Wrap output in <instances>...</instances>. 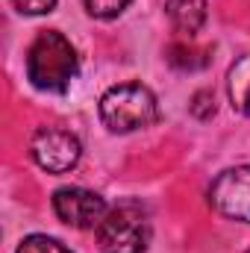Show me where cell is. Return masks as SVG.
Listing matches in <instances>:
<instances>
[{
	"label": "cell",
	"instance_id": "obj_1",
	"mask_svg": "<svg viewBox=\"0 0 250 253\" xmlns=\"http://www.w3.org/2000/svg\"><path fill=\"white\" fill-rule=\"evenodd\" d=\"M80 71L77 50L71 42L56 30H44L36 36V42L27 50V80L39 91H53L62 94L65 88L74 83Z\"/></svg>",
	"mask_w": 250,
	"mask_h": 253
},
{
	"label": "cell",
	"instance_id": "obj_2",
	"mask_svg": "<svg viewBox=\"0 0 250 253\" xmlns=\"http://www.w3.org/2000/svg\"><path fill=\"white\" fill-rule=\"evenodd\" d=\"M159 118L156 94L141 83H121L112 85L100 97V121L112 132H135Z\"/></svg>",
	"mask_w": 250,
	"mask_h": 253
},
{
	"label": "cell",
	"instance_id": "obj_3",
	"mask_svg": "<svg viewBox=\"0 0 250 253\" xmlns=\"http://www.w3.org/2000/svg\"><path fill=\"white\" fill-rule=\"evenodd\" d=\"M150 239L153 224L141 203H121L109 209L97 227V245L103 253H144Z\"/></svg>",
	"mask_w": 250,
	"mask_h": 253
},
{
	"label": "cell",
	"instance_id": "obj_4",
	"mask_svg": "<svg viewBox=\"0 0 250 253\" xmlns=\"http://www.w3.org/2000/svg\"><path fill=\"white\" fill-rule=\"evenodd\" d=\"M30 153L36 159V165L47 174H65L71 171L80 156H83V147H80V138L68 129L59 126H39L33 141H30Z\"/></svg>",
	"mask_w": 250,
	"mask_h": 253
},
{
	"label": "cell",
	"instance_id": "obj_5",
	"mask_svg": "<svg viewBox=\"0 0 250 253\" xmlns=\"http://www.w3.org/2000/svg\"><path fill=\"white\" fill-rule=\"evenodd\" d=\"M209 203L230 221L250 224V165L227 168L209 186Z\"/></svg>",
	"mask_w": 250,
	"mask_h": 253
},
{
	"label": "cell",
	"instance_id": "obj_6",
	"mask_svg": "<svg viewBox=\"0 0 250 253\" xmlns=\"http://www.w3.org/2000/svg\"><path fill=\"white\" fill-rule=\"evenodd\" d=\"M53 212L68 227L91 230V227H100V221L106 218L109 209H106V200L97 191L80 189V186H65V189L53 191Z\"/></svg>",
	"mask_w": 250,
	"mask_h": 253
},
{
	"label": "cell",
	"instance_id": "obj_7",
	"mask_svg": "<svg viewBox=\"0 0 250 253\" xmlns=\"http://www.w3.org/2000/svg\"><path fill=\"white\" fill-rule=\"evenodd\" d=\"M168 21L180 36H197L206 24V0H168L165 3Z\"/></svg>",
	"mask_w": 250,
	"mask_h": 253
},
{
	"label": "cell",
	"instance_id": "obj_8",
	"mask_svg": "<svg viewBox=\"0 0 250 253\" xmlns=\"http://www.w3.org/2000/svg\"><path fill=\"white\" fill-rule=\"evenodd\" d=\"M227 94L233 109H239L242 115H250V53L236 59L227 71Z\"/></svg>",
	"mask_w": 250,
	"mask_h": 253
},
{
	"label": "cell",
	"instance_id": "obj_9",
	"mask_svg": "<svg viewBox=\"0 0 250 253\" xmlns=\"http://www.w3.org/2000/svg\"><path fill=\"white\" fill-rule=\"evenodd\" d=\"M15 253H71V251L65 248L59 239H50V236L36 233V236H27V239L18 245Z\"/></svg>",
	"mask_w": 250,
	"mask_h": 253
},
{
	"label": "cell",
	"instance_id": "obj_10",
	"mask_svg": "<svg viewBox=\"0 0 250 253\" xmlns=\"http://www.w3.org/2000/svg\"><path fill=\"white\" fill-rule=\"evenodd\" d=\"M85 3V12L91 18H100V21H109V18H118L129 6V0H83Z\"/></svg>",
	"mask_w": 250,
	"mask_h": 253
},
{
	"label": "cell",
	"instance_id": "obj_11",
	"mask_svg": "<svg viewBox=\"0 0 250 253\" xmlns=\"http://www.w3.org/2000/svg\"><path fill=\"white\" fill-rule=\"evenodd\" d=\"M18 12L24 15H44V12H53L56 0H12Z\"/></svg>",
	"mask_w": 250,
	"mask_h": 253
},
{
	"label": "cell",
	"instance_id": "obj_12",
	"mask_svg": "<svg viewBox=\"0 0 250 253\" xmlns=\"http://www.w3.org/2000/svg\"><path fill=\"white\" fill-rule=\"evenodd\" d=\"M248 253H250V251H248Z\"/></svg>",
	"mask_w": 250,
	"mask_h": 253
}]
</instances>
